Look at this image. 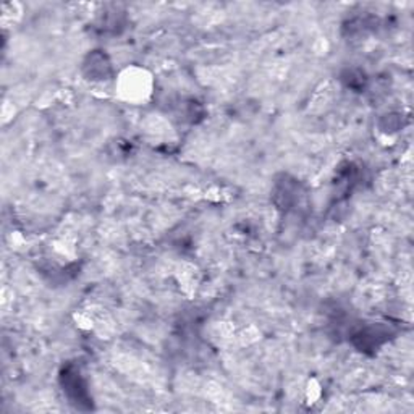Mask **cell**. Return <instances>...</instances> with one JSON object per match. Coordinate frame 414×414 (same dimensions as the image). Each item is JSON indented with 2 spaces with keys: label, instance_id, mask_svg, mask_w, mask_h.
Segmentation results:
<instances>
[{
  "label": "cell",
  "instance_id": "obj_1",
  "mask_svg": "<svg viewBox=\"0 0 414 414\" xmlns=\"http://www.w3.org/2000/svg\"><path fill=\"white\" fill-rule=\"evenodd\" d=\"M62 385H64V392L69 395L71 403H80L87 400V392L85 380L81 379V374L73 367H66L62 374Z\"/></svg>",
  "mask_w": 414,
  "mask_h": 414
},
{
  "label": "cell",
  "instance_id": "obj_2",
  "mask_svg": "<svg viewBox=\"0 0 414 414\" xmlns=\"http://www.w3.org/2000/svg\"><path fill=\"white\" fill-rule=\"evenodd\" d=\"M85 66L87 69V76H90V80L94 81L107 80L112 71L110 62H108L107 57L101 54V52H92L90 55V60H87V64Z\"/></svg>",
  "mask_w": 414,
  "mask_h": 414
}]
</instances>
